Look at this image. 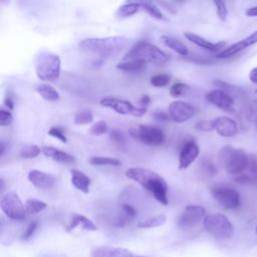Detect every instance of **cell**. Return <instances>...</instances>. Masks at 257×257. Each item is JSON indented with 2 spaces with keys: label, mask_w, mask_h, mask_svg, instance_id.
Wrapping results in <instances>:
<instances>
[{
  "label": "cell",
  "mask_w": 257,
  "mask_h": 257,
  "mask_svg": "<svg viewBox=\"0 0 257 257\" xmlns=\"http://www.w3.org/2000/svg\"><path fill=\"white\" fill-rule=\"evenodd\" d=\"M128 44V38L123 36L91 37L81 40L78 43V48L85 54L106 58L116 56Z\"/></svg>",
  "instance_id": "cell-1"
},
{
  "label": "cell",
  "mask_w": 257,
  "mask_h": 257,
  "mask_svg": "<svg viewBox=\"0 0 257 257\" xmlns=\"http://www.w3.org/2000/svg\"><path fill=\"white\" fill-rule=\"evenodd\" d=\"M125 176L139 183L143 188L149 191L154 198L163 205H168L169 187L166 180L158 173L140 167L128 168L125 171Z\"/></svg>",
  "instance_id": "cell-2"
},
{
  "label": "cell",
  "mask_w": 257,
  "mask_h": 257,
  "mask_svg": "<svg viewBox=\"0 0 257 257\" xmlns=\"http://www.w3.org/2000/svg\"><path fill=\"white\" fill-rule=\"evenodd\" d=\"M218 164L227 174L241 175L248 170L250 159L242 149L225 146L218 153Z\"/></svg>",
  "instance_id": "cell-3"
},
{
  "label": "cell",
  "mask_w": 257,
  "mask_h": 257,
  "mask_svg": "<svg viewBox=\"0 0 257 257\" xmlns=\"http://www.w3.org/2000/svg\"><path fill=\"white\" fill-rule=\"evenodd\" d=\"M141 60L146 63L164 64L168 62L169 56L161 48L145 40H140L135 43L125 53L122 60Z\"/></svg>",
  "instance_id": "cell-4"
},
{
  "label": "cell",
  "mask_w": 257,
  "mask_h": 257,
  "mask_svg": "<svg viewBox=\"0 0 257 257\" xmlns=\"http://www.w3.org/2000/svg\"><path fill=\"white\" fill-rule=\"evenodd\" d=\"M35 71L40 80L45 82L55 81L60 76V57L51 52H40L35 60Z\"/></svg>",
  "instance_id": "cell-5"
},
{
  "label": "cell",
  "mask_w": 257,
  "mask_h": 257,
  "mask_svg": "<svg viewBox=\"0 0 257 257\" xmlns=\"http://www.w3.org/2000/svg\"><path fill=\"white\" fill-rule=\"evenodd\" d=\"M203 226L210 235L222 240L230 239L234 233L232 223L221 213L206 215L203 221Z\"/></svg>",
  "instance_id": "cell-6"
},
{
  "label": "cell",
  "mask_w": 257,
  "mask_h": 257,
  "mask_svg": "<svg viewBox=\"0 0 257 257\" xmlns=\"http://www.w3.org/2000/svg\"><path fill=\"white\" fill-rule=\"evenodd\" d=\"M0 207L2 212L10 219L24 220L26 218V208L19 196L14 192H8L1 198Z\"/></svg>",
  "instance_id": "cell-7"
},
{
  "label": "cell",
  "mask_w": 257,
  "mask_h": 257,
  "mask_svg": "<svg viewBox=\"0 0 257 257\" xmlns=\"http://www.w3.org/2000/svg\"><path fill=\"white\" fill-rule=\"evenodd\" d=\"M131 136L148 146H160L165 141L163 130L154 125L141 124L138 128L131 130Z\"/></svg>",
  "instance_id": "cell-8"
},
{
  "label": "cell",
  "mask_w": 257,
  "mask_h": 257,
  "mask_svg": "<svg viewBox=\"0 0 257 257\" xmlns=\"http://www.w3.org/2000/svg\"><path fill=\"white\" fill-rule=\"evenodd\" d=\"M99 102L102 106L111 108L119 114H124V115L130 114L136 117H140L147 112V108L145 106L137 107L131 101L117 98V97H111V96L103 97L100 99Z\"/></svg>",
  "instance_id": "cell-9"
},
{
  "label": "cell",
  "mask_w": 257,
  "mask_h": 257,
  "mask_svg": "<svg viewBox=\"0 0 257 257\" xmlns=\"http://www.w3.org/2000/svg\"><path fill=\"white\" fill-rule=\"evenodd\" d=\"M211 195L224 209H236L240 206V195L233 188L215 186L211 188Z\"/></svg>",
  "instance_id": "cell-10"
},
{
  "label": "cell",
  "mask_w": 257,
  "mask_h": 257,
  "mask_svg": "<svg viewBox=\"0 0 257 257\" xmlns=\"http://www.w3.org/2000/svg\"><path fill=\"white\" fill-rule=\"evenodd\" d=\"M206 217V210L201 205H188L177 220L181 229H191L197 226Z\"/></svg>",
  "instance_id": "cell-11"
},
{
  "label": "cell",
  "mask_w": 257,
  "mask_h": 257,
  "mask_svg": "<svg viewBox=\"0 0 257 257\" xmlns=\"http://www.w3.org/2000/svg\"><path fill=\"white\" fill-rule=\"evenodd\" d=\"M197 112L195 106L183 100H175L170 103L168 113L175 122H185L192 118Z\"/></svg>",
  "instance_id": "cell-12"
},
{
  "label": "cell",
  "mask_w": 257,
  "mask_h": 257,
  "mask_svg": "<svg viewBox=\"0 0 257 257\" xmlns=\"http://www.w3.org/2000/svg\"><path fill=\"white\" fill-rule=\"evenodd\" d=\"M206 99L222 110L227 112L235 111L234 98L224 89H213L207 92Z\"/></svg>",
  "instance_id": "cell-13"
},
{
  "label": "cell",
  "mask_w": 257,
  "mask_h": 257,
  "mask_svg": "<svg viewBox=\"0 0 257 257\" xmlns=\"http://www.w3.org/2000/svg\"><path fill=\"white\" fill-rule=\"evenodd\" d=\"M200 154V149L197 143L194 140H190L185 143L182 147L180 155H179V166L180 170L187 169L190 165H192Z\"/></svg>",
  "instance_id": "cell-14"
},
{
  "label": "cell",
  "mask_w": 257,
  "mask_h": 257,
  "mask_svg": "<svg viewBox=\"0 0 257 257\" xmlns=\"http://www.w3.org/2000/svg\"><path fill=\"white\" fill-rule=\"evenodd\" d=\"M28 181L36 188L49 189L54 186L56 182L55 176L49 173H45L40 170H31L28 173Z\"/></svg>",
  "instance_id": "cell-15"
},
{
  "label": "cell",
  "mask_w": 257,
  "mask_h": 257,
  "mask_svg": "<svg viewBox=\"0 0 257 257\" xmlns=\"http://www.w3.org/2000/svg\"><path fill=\"white\" fill-rule=\"evenodd\" d=\"M213 125L217 134L225 138L233 137L238 133L237 122L228 116H219L213 119Z\"/></svg>",
  "instance_id": "cell-16"
},
{
  "label": "cell",
  "mask_w": 257,
  "mask_h": 257,
  "mask_svg": "<svg viewBox=\"0 0 257 257\" xmlns=\"http://www.w3.org/2000/svg\"><path fill=\"white\" fill-rule=\"evenodd\" d=\"M184 36L190 42L194 43L195 45H197L205 50H209V51H219V50L224 49L226 46L225 41L213 43V42L207 40L206 38H204L198 34H195L193 32H184Z\"/></svg>",
  "instance_id": "cell-17"
},
{
  "label": "cell",
  "mask_w": 257,
  "mask_h": 257,
  "mask_svg": "<svg viewBox=\"0 0 257 257\" xmlns=\"http://www.w3.org/2000/svg\"><path fill=\"white\" fill-rule=\"evenodd\" d=\"M90 257H134L132 251L122 247L99 246L92 250Z\"/></svg>",
  "instance_id": "cell-18"
},
{
  "label": "cell",
  "mask_w": 257,
  "mask_h": 257,
  "mask_svg": "<svg viewBox=\"0 0 257 257\" xmlns=\"http://www.w3.org/2000/svg\"><path fill=\"white\" fill-rule=\"evenodd\" d=\"M42 149V153L44 154V156L52 159L55 162L58 163H63V164H73L75 163V158L63 151H60L54 147L51 146H45Z\"/></svg>",
  "instance_id": "cell-19"
},
{
  "label": "cell",
  "mask_w": 257,
  "mask_h": 257,
  "mask_svg": "<svg viewBox=\"0 0 257 257\" xmlns=\"http://www.w3.org/2000/svg\"><path fill=\"white\" fill-rule=\"evenodd\" d=\"M70 174L72 185L80 192L87 194L89 192V186L91 183L90 178L77 169H71Z\"/></svg>",
  "instance_id": "cell-20"
},
{
  "label": "cell",
  "mask_w": 257,
  "mask_h": 257,
  "mask_svg": "<svg viewBox=\"0 0 257 257\" xmlns=\"http://www.w3.org/2000/svg\"><path fill=\"white\" fill-rule=\"evenodd\" d=\"M78 226H80L83 230H86V231H96L97 230V227L90 219H88L87 217H85L83 215L74 214L69 225L66 228V231L70 232Z\"/></svg>",
  "instance_id": "cell-21"
},
{
  "label": "cell",
  "mask_w": 257,
  "mask_h": 257,
  "mask_svg": "<svg viewBox=\"0 0 257 257\" xmlns=\"http://www.w3.org/2000/svg\"><path fill=\"white\" fill-rule=\"evenodd\" d=\"M142 5L134 0L127 1L126 3L120 5L116 12H115V16L119 19H124L127 17H131L137 13H139L142 10Z\"/></svg>",
  "instance_id": "cell-22"
},
{
  "label": "cell",
  "mask_w": 257,
  "mask_h": 257,
  "mask_svg": "<svg viewBox=\"0 0 257 257\" xmlns=\"http://www.w3.org/2000/svg\"><path fill=\"white\" fill-rule=\"evenodd\" d=\"M161 38H162V41L164 42V44L168 48L172 49L173 51L177 52L178 54H180L182 56H187L189 54L188 47L183 42H181L179 39L169 36V35H163Z\"/></svg>",
  "instance_id": "cell-23"
},
{
  "label": "cell",
  "mask_w": 257,
  "mask_h": 257,
  "mask_svg": "<svg viewBox=\"0 0 257 257\" xmlns=\"http://www.w3.org/2000/svg\"><path fill=\"white\" fill-rule=\"evenodd\" d=\"M35 90L45 100L56 101L59 99L58 91L49 83H39L35 86Z\"/></svg>",
  "instance_id": "cell-24"
},
{
  "label": "cell",
  "mask_w": 257,
  "mask_h": 257,
  "mask_svg": "<svg viewBox=\"0 0 257 257\" xmlns=\"http://www.w3.org/2000/svg\"><path fill=\"white\" fill-rule=\"evenodd\" d=\"M147 64L148 63L141 61V60L130 59V60L120 61L116 65V68L121 71H125V72H140L147 67Z\"/></svg>",
  "instance_id": "cell-25"
},
{
  "label": "cell",
  "mask_w": 257,
  "mask_h": 257,
  "mask_svg": "<svg viewBox=\"0 0 257 257\" xmlns=\"http://www.w3.org/2000/svg\"><path fill=\"white\" fill-rule=\"evenodd\" d=\"M139 2L142 5V8L148 13L150 14L152 17L159 19V20H163L165 19L163 12L158 8V6L154 3L153 0H134Z\"/></svg>",
  "instance_id": "cell-26"
},
{
  "label": "cell",
  "mask_w": 257,
  "mask_h": 257,
  "mask_svg": "<svg viewBox=\"0 0 257 257\" xmlns=\"http://www.w3.org/2000/svg\"><path fill=\"white\" fill-rule=\"evenodd\" d=\"M167 221V217L165 214H159L154 217H151L147 220L141 221L138 223V227L141 229H149V228H155L163 226Z\"/></svg>",
  "instance_id": "cell-27"
},
{
  "label": "cell",
  "mask_w": 257,
  "mask_h": 257,
  "mask_svg": "<svg viewBox=\"0 0 257 257\" xmlns=\"http://www.w3.org/2000/svg\"><path fill=\"white\" fill-rule=\"evenodd\" d=\"M89 163L94 166H113L118 167L120 166V161L115 158L110 157H100V156H93L89 158Z\"/></svg>",
  "instance_id": "cell-28"
},
{
  "label": "cell",
  "mask_w": 257,
  "mask_h": 257,
  "mask_svg": "<svg viewBox=\"0 0 257 257\" xmlns=\"http://www.w3.org/2000/svg\"><path fill=\"white\" fill-rule=\"evenodd\" d=\"M26 212L29 214H36L39 213L47 208V204L43 201L36 200V199H28L25 202Z\"/></svg>",
  "instance_id": "cell-29"
},
{
  "label": "cell",
  "mask_w": 257,
  "mask_h": 257,
  "mask_svg": "<svg viewBox=\"0 0 257 257\" xmlns=\"http://www.w3.org/2000/svg\"><path fill=\"white\" fill-rule=\"evenodd\" d=\"M73 121H74L75 124H80V125L91 123L93 121V114L88 109L79 110L74 114V120Z\"/></svg>",
  "instance_id": "cell-30"
},
{
  "label": "cell",
  "mask_w": 257,
  "mask_h": 257,
  "mask_svg": "<svg viewBox=\"0 0 257 257\" xmlns=\"http://www.w3.org/2000/svg\"><path fill=\"white\" fill-rule=\"evenodd\" d=\"M41 151L42 149H40L37 145H27L20 150V156L24 159H33L36 158Z\"/></svg>",
  "instance_id": "cell-31"
},
{
  "label": "cell",
  "mask_w": 257,
  "mask_h": 257,
  "mask_svg": "<svg viewBox=\"0 0 257 257\" xmlns=\"http://www.w3.org/2000/svg\"><path fill=\"white\" fill-rule=\"evenodd\" d=\"M151 84L155 87H165L171 81V76L166 73H159L151 77Z\"/></svg>",
  "instance_id": "cell-32"
},
{
  "label": "cell",
  "mask_w": 257,
  "mask_h": 257,
  "mask_svg": "<svg viewBox=\"0 0 257 257\" xmlns=\"http://www.w3.org/2000/svg\"><path fill=\"white\" fill-rule=\"evenodd\" d=\"M190 89L189 85L184 83V82H176L174 83L171 88H170V94L175 97V98H178V97H181L182 95H184L188 90Z\"/></svg>",
  "instance_id": "cell-33"
},
{
  "label": "cell",
  "mask_w": 257,
  "mask_h": 257,
  "mask_svg": "<svg viewBox=\"0 0 257 257\" xmlns=\"http://www.w3.org/2000/svg\"><path fill=\"white\" fill-rule=\"evenodd\" d=\"M108 132V126L107 123L104 120H98L94 122L90 128H89V134L92 136H102Z\"/></svg>",
  "instance_id": "cell-34"
},
{
  "label": "cell",
  "mask_w": 257,
  "mask_h": 257,
  "mask_svg": "<svg viewBox=\"0 0 257 257\" xmlns=\"http://www.w3.org/2000/svg\"><path fill=\"white\" fill-rule=\"evenodd\" d=\"M215 6H216V12L217 16L221 21H226L228 16V9L226 6V3L224 0H213Z\"/></svg>",
  "instance_id": "cell-35"
},
{
  "label": "cell",
  "mask_w": 257,
  "mask_h": 257,
  "mask_svg": "<svg viewBox=\"0 0 257 257\" xmlns=\"http://www.w3.org/2000/svg\"><path fill=\"white\" fill-rule=\"evenodd\" d=\"M245 116L249 121H253L254 123L257 121V99L249 102L245 111Z\"/></svg>",
  "instance_id": "cell-36"
},
{
  "label": "cell",
  "mask_w": 257,
  "mask_h": 257,
  "mask_svg": "<svg viewBox=\"0 0 257 257\" xmlns=\"http://www.w3.org/2000/svg\"><path fill=\"white\" fill-rule=\"evenodd\" d=\"M13 122V115L12 113L5 109L1 108L0 109V125L1 126H8Z\"/></svg>",
  "instance_id": "cell-37"
},
{
  "label": "cell",
  "mask_w": 257,
  "mask_h": 257,
  "mask_svg": "<svg viewBox=\"0 0 257 257\" xmlns=\"http://www.w3.org/2000/svg\"><path fill=\"white\" fill-rule=\"evenodd\" d=\"M48 135L57 139V140H59L61 143H66L67 142V138H66L64 132L58 126L50 127V130L48 131Z\"/></svg>",
  "instance_id": "cell-38"
},
{
  "label": "cell",
  "mask_w": 257,
  "mask_h": 257,
  "mask_svg": "<svg viewBox=\"0 0 257 257\" xmlns=\"http://www.w3.org/2000/svg\"><path fill=\"white\" fill-rule=\"evenodd\" d=\"M37 226H38V222H37V220H33L32 222H30V223L28 224L27 228L25 229V231H24L23 235H22V239H23L24 241L29 240V239L33 236L34 232L36 231Z\"/></svg>",
  "instance_id": "cell-39"
},
{
  "label": "cell",
  "mask_w": 257,
  "mask_h": 257,
  "mask_svg": "<svg viewBox=\"0 0 257 257\" xmlns=\"http://www.w3.org/2000/svg\"><path fill=\"white\" fill-rule=\"evenodd\" d=\"M196 128L202 132H211L214 130L213 125V120H202L197 122Z\"/></svg>",
  "instance_id": "cell-40"
},
{
  "label": "cell",
  "mask_w": 257,
  "mask_h": 257,
  "mask_svg": "<svg viewBox=\"0 0 257 257\" xmlns=\"http://www.w3.org/2000/svg\"><path fill=\"white\" fill-rule=\"evenodd\" d=\"M109 138L114 143H117V144H123L124 143V136L118 130H112L109 133Z\"/></svg>",
  "instance_id": "cell-41"
},
{
  "label": "cell",
  "mask_w": 257,
  "mask_h": 257,
  "mask_svg": "<svg viewBox=\"0 0 257 257\" xmlns=\"http://www.w3.org/2000/svg\"><path fill=\"white\" fill-rule=\"evenodd\" d=\"M121 209L123 211V213L127 216V217H135L137 216V210L134 206L130 205V204H122Z\"/></svg>",
  "instance_id": "cell-42"
},
{
  "label": "cell",
  "mask_w": 257,
  "mask_h": 257,
  "mask_svg": "<svg viewBox=\"0 0 257 257\" xmlns=\"http://www.w3.org/2000/svg\"><path fill=\"white\" fill-rule=\"evenodd\" d=\"M204 167H205L206 173H207L208 175H210V176H214V175L217 173V169H216L215 165L212 164V163H206V164L204 165Z\"/></svg>",
  "instance_id": "cell-43"
},
{
  "label": "cell",
  "mask_w": 257,
  "mask_h": 257,
  "mask_svg": "<svg viewBox=\"0 0 257 257\" xmlns=\"http://www.w3.org/2000/svg\"><path fill=\"white\" fill-rule=\"evenodd\" d=\"M154 117L157 119V120H161V121H164V120H167L170 118V115L169 113H166L164 111H156L154 112Z\"/></svg>",
  "instance_id": "cell-44"
},
{
  "label": "cell",
  "mask_w": 257,
  "mask_h": 257,
  "mask_svg": "<svg viewBox=\"0 0 257 257\" xmlns=\"http://www.w3.org/2000/svg\"><path fill=\"white\" fill-rule=\"evenodd\" d=\"M245 14H246V16H248V17H257V5L248 8V9L246 10Z\"/></svg>",
  "instance_id": "cell-45"
},
{
  "label": "cell",
  "mask_w": 257,
  "mask_h": 257,
  "mask_svg": "<svg viewBox=\"0 0 257 257\" xmlns=\"http://www.w3.org/2000/svg\"><path fill=\"white\" fill-rule=\"evenodd\" d=\"M249 79L252 83L257 84V67H254L253 69H251L249 73Z\"/></svg>",
  "instance_id": "cell-46"
},
{
  "label": "cell",
  "mask_w": 257,
  "mask_h": 257,
  "mask_svg": "<svg viewBox=\"0 0 257 257\" xmlns=\"http://www.w3.org/2000/svg\"><path fill=\"white\" fill-rule=\"evenodd\" d=\"M4 104L9 108V109H13L14 108V102L12 100L11 97L9 96H6L5 99H4Z\"/></svg>",
  "instance_id": "cell-47"
},
{
  "label": "cell",
  "mask_w": 257,
  "mask_h": 257,
  "mask_svg": "<svg viewBox=\"0 0 257 257\" xmlns=\"http://www.w3.org/2000/svg\"><path fill=\"white\" fill-rule=\"evenodd\" d=\"M151 102V98L149 95H143L141 98H140V103L142 105H147Z\"/></svg>",
  "instance_id": "cell-48"
},
{
  "label": "cell",
  "mask_w": 257,
  "mask_h": 257,
  "mask_svg": "<svg viewBox=\"0 0 257 257\" xmlns=\"http://www.w3.org/2000/svg\"><path fill=\"white\" fill-rule=\"evenodd\" d=\"M4 150H5L4 143H3V142H1V153H0V156H3V154H4Z\"/></svg>",
  "instance_id": "cell-49"
},
{
  "label": "cell",
  "mask_w": 257,
  "mask_h": 257,
  "mask_svg": "<svg viewBox=\"0 0 257 257\" xmlns=\"http://www.w3.org/2000/svg\"><path fill=\"white\" fill-rule=\"evenodd\" d=\"M173 1L176 3H184L186 0H173Z\"/></svg>",
  "instance_id": "cell-50"
},
{
  "label": "cell",
  "mask_w": 257,
  "mask_h": 257,
  "mask_svg": "<svg viewBox=\"0 0 257 257\" xmlns=\"http://www.w3.org/2000/svg\"><path fill=\"white\" fill-rule=\"evenodd\" d=\"M7 1H9V0H1V2H2L3 4H5Z\"/></svg>",
  "instance_id": "cell-51"
},
{
  "label": "cell",
  "mask_w": 257,
  "mask_h": 257,
  "mask_svg": "<svg viewBox=\"0 0 257 257\" xmlns=\"http://www.w3.org/2000/svg\"><path fill=\"white\" fill-rule=\"evenodd\" d=\"M255 126H256V128H257V121L255 122Z\"/></svg>",
  "instance_id": "cell-52"
},
{
  "label": "cell",
  "mask_w": 257,
  "mask_h": 257,
  "mask_svg": "<svg viewBox=\"0 0 257 257\" xmlns=\"http://www.w3.org/2000/svg\"><path fill=\"white\" fill-rule=\"evenodd\" d=\"M256 233H257V226H256Z\"/></svg>",
  "instance_id": "cell-53"
},
{
  "label": "cell",
  "mask_w": 257,
  "mask_h": 257,
  "mask_svg": "<svg viewBox=\"0 0 257 257\" xmlns=\"http://www.w3.org/2000/svg\"><path fill=\"white\" fill-rule=\"evenodd\" d=\"M255 92H256V93H257V89H256V90H255Z\"/></svg>",
  "instance_id": "cell-54"
},
{
  "label": "cell",
  "mask_w": 257,
  "mask_h": 257,
  "mask_svg": "<svg viewBox=\"0 0 257 257\" xmlns=\"http://www.w3.org/2000/svg\"><path fill=\"white\" fill-rule=\"evenodd\" d=\"M139 257H143V256H139Z\"/></svg>",
  "instance_id": "cell-55"
}]
</instances>
